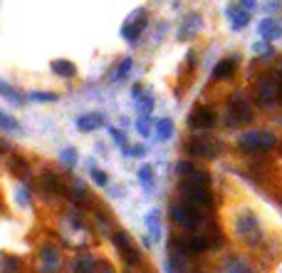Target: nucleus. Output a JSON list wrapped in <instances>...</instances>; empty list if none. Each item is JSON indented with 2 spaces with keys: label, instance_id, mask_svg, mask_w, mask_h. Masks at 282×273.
<instances>
[{
  "label": "nucleus",
  "instance_id": "a211bd4d",
  "mask_svg": "<svg viewBox=\"0 0 282 273\" xmlns=\"http://www.w3.org/2000/svg\"><path fill=\"white\" fill-rule=\"evenodd\" d=\"M198 28H200V20H198V17H191V25H188V23H184V25H181V30H178V38H181V40H186V35H196Z\"/></svg>",
  "mask_w": 282,
  "mask_h": 273
},
{
  "label": "nucleus",
  "instance_id": "39448f33",
  "mask_svg": "<svg viewBox=\"0 0 282 273\" xmlns=\"http://www.w3.org/2000/svg\"><path fill=\"white\" fill-rule=\"evenodd\" d=\"M238 236L243 241H250V244L260 241V226H257V219L253 214H243L238 219Z\"/></svg>",
  "mask_w": 282,
  "mask_h": 273
},
{
  "label": "nucleus",
  "instance_id": "c85d7f7f",
  "mask_svg": "<svg viewBox=\"0 0 282 273\" xmlns=\"http://www.w3.org/2000/svg\"><path fill=\"white\" fill-rule=\"evenodd\" d=\"M92 176H94V181H97V184H107V176L99 172V169H94V172H92Z\"/></svg>",
  "mask_w": 282,
  "mask_h": 273
},
{
  "label": "nucleus",
  "instance_id": "c756f323",
  "mask_svg": "<svg viewBox=\"0 0 282 273\" xmlns=\"http://www.w3.org/2000/svg\"><path fill=\"white\" fill-rule=\"evenodd\" d=\"M62 159H65L67 164H74V152H72V149H67V152H62Z\"/></svg>",
  "mask_w": 282,
  "mask_h": 273
},
{
  "label": "nucleus",
  "instance_id": "a878e982",
  "mask_svg": "<svg viewBox=\"0 0 282 273\" xmlns=\"http://www.w3.org/2000/svg\"><path fill=\"white\" fill-rule=\"evenodd\" d=\"M0 92H3V95H5V97H10V100L20 102V100H17V92H15L13 87H8V85H3V82H0Z\"/></svg>",
  "mask_w": 282,
  "mask_h": 273
},
{
  "label": "nucleus",
  "instance_id": "6e6552de",
  "mask_svg": "<svg viewBox=\"0 0 282 273\" xmlns=\"http://www.w3.org/2000/svg\"><path fill=\"white\" fill-rule=\"evenodd\" d=\"M188 122L196 130H208V127L215 124V115H213V110H208V107H196L191 112V117H188Z\"/></svg>",
  "mask_w": 282,
  "mask_h": 273
},
{
  "label": "nucleus",
  "instance_id": "7c9ffc66",
  "mask_svg": "<svg viewBox=\"0 0 282 273\" xmlns=\"http://www.w3.org/2000/svg\"><path fill=\"white\" fill-rule=\"evenodd\" d=\"M10 167H13L15 172H23V169H25V161H17V159H13V161H10Z\"/></svg>",
  "mask_w": 282,
  "mask_h": 273
},
{
  "label": "nucleus",
  "instance_id": "9d476101",
  "mask_svg": "<svg viewBox=\"0 0 282 273\" xmlns=\"http://www.w3.org/2000/svg\"><path fill=\"white\" fill-rule=\"evenodd\" d=\"M257 102L263 107H272L275 104V82L272 80H263L257 87Z\"/></svg>",
  "mask_w": 282,
  "mask_h": 273
},
{
  "label": "nucleus",
  "instance_id": "f8f14e48",
  "mask_svg": "<svg viewBox=\"0 0 282 273\" xmlns=\"http://www.w3.org/2000/svg\"><path fill=\"white\" fill-rule=\"evenodd\" d=\"M77 127H79L82 132L97 130V127H102V117H99V115H85V117H79V119H77Z\"/></svg>",
  "mask_w": 282,
  "mask_h": 273
},
{
  "label": "nucleus",
  "instance_id": "0eeeda50",
  "mask_svg": "<svg viewBox=\"0 0 282 273\" xmlns=\"http://www.w3.org/2000/svg\"><path fill=\"white\" fill-rule=\"evenodd\" d=\"M114 244H116V248L122 251V256L127 259V263H131V266H136L141 261V256H139V251H136V246L131 244V239H129L127 233H114Z\"/></svg>",
  "mask_w": 282,
  "mask_h": 273
},
{
  "label": "nucleus",
  "instance_id": "393cba45",
  "mask_svg": "<svg viewBox=\"0 0 282 273\" xmlns=\"http://www.w3.org/2000/svg\"><path fill=\"white\" fill-rule=\"evenodd\" d=\"M0 127H3V130H17V124H15L8 115H3V112H0Z\"/></svg>",
  "mask_w": 282,
  "mask_h": 273
},
{
  "label": "nucleus",
  "instance_id": "423d86ee",
  "mask_svg": "<svg viewBox=\"0 0 282 273\" xmlns=\"http://www.w3.org/2000/svg\"><path fill=\"white\" fill-rule=\"evenodd\" d=\"M188 152H191L193 157L213 159L220 154V142H215V139H193L191 147H188Z\"/></svg>",
  "mask_w": 282,
  "mask_h": 273
},
{
  "label": "nucleus",
  "instance_id": "dca6fc26",
  "mask_svg": "<svg viewBox=\"0 0 282 273\" xmlns=\"http://www.w3.org/2000/svg\"><path fill=\"white\" fill-rule=\"evenodd\" d=\"M260 32H263V38H268V40H275V38L280 35L282 30H280V25H277L275 20H265V23L260 25Z\"/></svg>",
  "mask_w": 282,
  "mask_h": 273
},
{
  "label": "nucleus",
  "instance_id": "5701e85b",
  "mask_svg": "<svg viewBox=\"0 0 282 273\" xmlns=\"http://www.w3.org/2000/svg\"><path fill=\"white\" fill-rule=\"evenodd\" d=\"M30 97H32L35 102H55L57 100L55 92H32Z\"/></svg>",
  "mask_w": 282,
  "mask_h": 273
},
{
  "label": "nucleus",
  "instance_id": "473e14b6",
  "mask_svg": "<svg viewBox=\"0 0 282 273\" xmlns=\"http://www.w3.org/2000/svg\"><path fill=\"white\" fill-rule=\"evenodd\" d=\"M17 196H20V204H28V191H25V189H23Z\"/></svg>",
  "mask_w": 282,
  "mask_h": 273
},
{
  "label": "nucleus",
  "instance_id": "1a4fd4ad",
  "mask_svg": "<svg viewBox=\"0 0 282 273\" xmlns=\"http://www.w3.org/2000/svg\"><path fill=\"white\" fill-rule=\"evenodd\" d=\"M40 263H43V273H57L59 268V251H57L55 246H43V251H40Z\"/></svg>",
  "mask_w": 282,
  "mask_h": 273
},
{
  "label": "nucleus",
  "instance_id": "f257e3e1",
  "mask_svg": "<svg viewBox=\"0 0 282 273\" xmlns=\"http://www.w3.org/2000/svg\"><path fill=\"white\" fill-rule=\"evenodd\" d=\"M178 172L184 174V181H181V196L186 199L188 206H208L211 204V181L206 172L196 169L193 164H181Z\"/></svg>",
  "mask_w": 282,
  "mask_h": 273
},
{
  "label": "nucleus",
  "instance_id": "cd10ccee",
  "mask_svg": "<svg viewBox=\"0 0 282 273\" xmlns=\"http://www.w3.org/2000/svg\"><path fill=\"white\" fill-rule=\"evenodd\" d=\"M129 70H131V60H124V62H122V67H119V72H116V80H122Z\"/></svg>",
  "mask_w": 282,
  "mask_h": 273
},
{
  "label": "nucleus",
  "instance_id": "2eb2a0df",
  "mask_svg": "<svg viewBox=\"0 0 282 273\" xmlns=\"http://www.w3.org/2000/svg\"><path fill=\"white\" fill-rule=\"evenodd\" d=\"M74 273H94V259L92 256H79L74 261Z\"/></svg>",
  "mask_w": 282,
  "mask_h": 273
},
{
  "label": "nucleus",
  "instance_id": "412c9836",
  "mask_svg": "<svg viewBox=\"0 0 282 273\" xmlns=\"http://www.w3.org/2000/svg\"><path fill=\"white\" fill-rule=\"evenodd\" d=\"M228 13H230V15H233V17H235V28H243V25L248 23V13H245V10H238V8H230Z\"/></svg>",
  "mask_w": 282,
  "mask_h": 273
},
{
  "label": "nucleus",
  "instance_id": "f3484780",
  "mask_svg": "<svg viewBox=\"0 0 282 273\" xmlns=\"http://www.w3.org/2000/svg\"><path fill=\"white\" fill-rule=\"evenodd\" d=\"M0 271L3 273H20V261L13 259V256H5L0 261Z\"/></svg>",
  "mask_w": 282,
  "mask_h": 273
},
{
  "label": "nucleus",
  "instance_id": "bb28decb",
  "mask_svg": "<svg viewBox=\"0 0 282 273\" xmlns=\"http://www.w3.org/2000/svg\"><path fill=\"white\" fill-rule=\"evenodd\" d=\"M141 184H144V187H146V184H151V169H149V167H141Z\"/></svg>",
  "mask_w": 282,
  "mask_h": 273
},
{
  "label": "nucleus",
  "instance_id": "7ed1b4c3",
  "mask_svg": "<svg viewBox=\"0 0 282 273\" xmlns=\"http://www.w3.org/2000/svg\"><path fill=\"white\" fill-rule=\"evenodd\" d=\"M250 119H253V110H250L248 100L240 97V95H235L226 110V122L230 127H240V124H248Z\"/></svg>",
  "mask_w": 282,
  "mask_h": 273
},
{
  "label": "nucleus",
  "instance_id": "4468645a",
  "mask_svg": "<svg viewBox=\"0 0 282 273\" xmlns=\"http://www.w3.org/2000/svg\"><path fill=\"white\" fill-rule=\"evenodd\" d=\"M144 25H146V20H129L127 25H124V38L136 40V38H139V32L144 30Z\"/></svg>",
  "mask_w": 282,
  "mask_h": 273
},
{
  "label": "nucleus",
  "instance_id": "2f4dec72",
  "mask_svg": "<svg viewBox=\"0 0 282 273\" xmlns=\"http://www.w3.org/2000/svg\"><path fill=\"white\" fill-rule=\"evenodd\" d=\"M99 273H114V268L107 266V263H102V266H99Z\"/></svg>",
  "mask_w": 282,
  "mask_h": 273
},
{
  "label": "nucleus",
  "instance_id": "4be33fe9",
  "mask_svg": "<svg viewBox=\"0 0 282 273\" xmlns=\"http://www.w3.org/2000/svg\"><path fill=\"white\" fill-rule=\"evenodd\" d=\"M171 132H173V124H171V119H161V122H158V137H161V139H166Z\"/></svg>",
  "mask_w": 282,
  "mask_h": 273
},
{
  "label": "nucleus",
  "instance_id": "9b49d317",
  "mask_svg": "<svg viewBox=\"0 0 282 273\" xmlns=\"http://www.w3.org/2000/svg\"><path fill=\"white\" fill-rule=\"evenodd\" d=\"M235 67H238V60L228 58V60H223L215 70H213V77H215V80H226V77H230V75L235 72Z\"/></svg>",
  "mask_w": 282,
  "mask_h": 273
},
{
  "label": "nucleus",
  "instance_id": "72a5a7b5",
  "mask_svg": "<svg viewBox=\"0 0 282 273\" xmlns=\"http://www.w3.org/2000/svg\"><path fill=\"white\" fill-rule=\"evenodd\" d=\"M277 95H280V100H282V82H280V87H277Z\"/></svg>",
  "mask_w": 282,
  "mask_h": 273
},
{
  "label": "nucleus",
  "instance_id": "aec40b11",
  "mask_svg": "<svg viewBox=\"0 0 282 273\" xmlns=\"http://www.w3.org/2000/svg\"><path fill=\"white\" fill-rule=\"evenodd\" d=\"M146 224L151 226V236H154V239H158V236H161V226H158V214H156V211L146 216Z\"/></svg>",
  "mask_w": 282,
  "mask_h": 273
},
{
  "label": "nucleus",
  "instance_id": "ddd939ff",
  "mask_svg": "<svg viewBox=\"0 0 282 273\" xmlns=\"http://www.w3.org/2000/svg\"><path fill=\"white\" fill-rule=\"evenodd\" d=\"M52 72H57L59 77H74V65H72L70 60H55L52 62Z\"/></svg>",
  "mask_w": 282,
  "mask_h": 273
},
{
  "label": "nucleus",
  "instance_id": "20e7f679",
  "mask_svg": "<svg viewBox=\"0 0 282 273\" xmlns=\"http://www.w3.org/2000/svg\"><path fill=\"white\" fill-rule=\"evenodd\" d=\"M173 219H176L178 226L191 229V231L200 226V214H198L193 206H188V204H178V206H173Z\"/></svg>",
  "mask_w": 282,
  "mask_h": 273
},
{
  "label": "nucleus",
  "instance_id": "f03ea898",
  "mask_svg": "<svg viewBox=\"0 0 282 273\" xmlns=\"http://www.w3.org/2000/svg\"><path fill=\"white\" fill-rule=\"evenodd\" d=\"M277 144V137L272 132H265V130H255V132H248L243 134L238 139V147L243 152H268Z\"/></svg>",
  "mask_w": 282,
  "mask_h": 273
},
{
  "label": "nucleus",
  "instance_id": "b1692460",
  "mask_svg": "<svg viewBox=\"0 0 282 273\" xmlns=\"http://www.w3.org/2000/svg\"><path fill=\"white\" fill-rule=\"evenodd\" d=\"M228 273H253V271H250L245 263H240V261H233V263H230V268H228Z\"/></svg>",
  "mask_w": 282,
  "mask_h": 273
},
{
  "label": "nucleus",
  "instance_id": "6ab92c4d",
  "mask_svg": "<svg viewBox=\"0 0 282 273\" xmlns=\"http://www.w3.org/2000/svg\"><path fill=\"white\" fill-rule=\"evenodd\" d=\"M43 184H45V189H50V191H55V194L62 191V184H59V179H57L55 174H45Z\"/></svg>",
  "mask_w": 282,
  "mask_h": 273
}]
</instances>
